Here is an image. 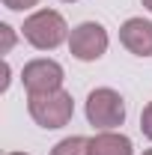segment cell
Listing matches in <instances>:
<instances>
[{
	"mask_svg": "<svg viewBox=\"0 0 152 155\" xmlns=\"http://www.w3.org/2000/svg\"><path fill=\"white\" fill-rule=\"evenodd\" d=\"M27 110L33 116L39 128H63L72 122L75 116V101H72V93L66 90H51V93H33L27 96Z\"/></svg>",
	"mask_w": 152,
	"mask_h": 155,
	"instance_id": "6da1fadb",
	"label": "cell"
},
{
	"mask_svg": "<svg viewBox=\"0 0 152 155\" xmlns=\"http://www.w3.org/2000/svg\"><path fill=\"white\" fill-rule=\"evenodd\" d=\"M21 33L36 51H54L63 42H69V24L57 9H39L30 18H24Z\"/></svg>",
	"mask_w": 152,
	"mask_h": 155,
	"instance_id": "7a4b0ae2",
	"label": "cell"
},
{
	"mask_svg": "<svg viewBox=\"0 0 152 155\" xmlns=\"http://www.w3.org/2000/svg\"><path fill=\"white\" fill-rule=\"evenodd\" d=\"M87 119L98 131H114L125 122V101L111 87H98L87 96Z\"/></svg>",
	"mask_w": 152,
	"mask_h": 155,
	"instance_id": "3957f363",
	"label": "cell"
},
{
	"mask_svg": "<svg viewBox=\"0 0 152 155\" xmlns=\"http://www.w3.org/2000/svg\"><path fill=\"white\" fill-rule=\"evenodd\" d=\"M107 42H111L107 30L98 21H84V24H78L75 30L69 33V51L81 63H95L98 57H104Z\"/></svg>",
	"mask_w": 152,
	"mask_h": 155,
	"instance_id": "277c9868",
	"label": "cell"
},
{
	"mask_svg": "<svg viewBox=\"0 0 152 155\" xmlns=\"http://www.w3.org/2000/svg\"><path fill=\"white\" fill-rule=\"evenodd\" d=\"M63 66L57 60H48V57H39L30 60L24 69H21V84L27 90V96L33 93H51V90H63Z\"/></svg>",
	"mask_w": 152,
	"mask_h": 155,
	"instance_id": "5b68a950",
	"label": "cell"
},
{
	"mask_svg": "<svg viewBox=\"0 0 152 155\" xmlns=\"http://www.w3.org/2000/svg\"><path fill=\"white\" fill-rule=\"evenodd\" d=\"M119 42L134 57H152V21L128 18L119 27Z\"/></svg>",
	"mask_w": 152,
	"mask_h": 155,
	"instance_id": "8992f818",
	"label": "cell"
},
{
	"mask_svg": "<svg viewBox=\"0 0 152 155\" xmlns=\"http://www.w3.org/2000/svg\"><path fill=\"white\" fill-rule=\"evenodd\" d=\"M90 155H134V146L119 131H98L90 137Z\"/></svg>",
	"mask_w": 152,
	"mask_h": 155,
	"instance_id": "52a82bcc",
	"label": "cell"
},
{
	"mask_svg": "<svg viewBox=\"0 0 152 155\" xmlns=\"http://www.w3.org/2000/svg\"><path fill=\"white\" fill-rule=\"evenodd\" d=\"M51 155H90V137H81V134L66 137L51 149Z\"/></svg>",
	"mask_w": 152,
	"mask_h": 155,
	"instance_id": "ba28073f",
	"label": "cell"
},
{
	"mask_svg": "<svg viewBox=\"0 0 152 155\" xmlns=\"http://www.w3.org/2000/svg\"><path fill=\"white\" fill-rule=\"evenodd\" d=\"M0 36H3V45H0V54H9L12 45H15V30L9 24H0Z\"/></svg>",
	"mask_w": 152,
	"mask_h": 155,
	"instance_id": "9c48e42d",
	"label": "cell"
},
{
	"mask_svg": "<svg viewBox=\"0 0 152 155\" xmlns=\"http://www.w3.org/2000/svg\"><path fill=\"white\" fill-rule=\"evenodd\" d=\"M140 131L152 140V101L143 107V114H140Z\"/></svg>",
	"mask_w": 152,
	"mask_h": 155,
	"instance_id": "30bf717a",
	"label": "cell"
},
{
	"mask_svg": "<svg viewBox=\"0 0 152 155\" xmlns=\"http://www.w3.org/2000/svg\"><path fill=\"white\" fill-rule=\"evenodd\" d=\"M39 0H3V6L6 9H12V12H24V9H33Z\"/></svg>",
	"mask_w": 152,
	"mask_h": 155,
	"instance_id": "8fae6325",
	"label": "cell"
},
{
	"mask_svg": "<svg viewBox=\"0 0 152 155\" xmlns=\"http://www.w3.org/2000/svg\"><path fill=\"white\" fill-rule=\"evenodd\" d=\"M140 3H143V6H146V9L152 12V0H140Z\"/></svg>",
	"mask_w": 152,
	"mask_h": 155,
	"instance_id": "7c38bea8",
	"label": "cell"
},
{
	"mask_svg": "<svg viewBox=\"0 0 152 155\" xmlns=\"http://www.w3.org/2000/svg\"><path fill=\"white\" fill-rule=\"evenodd\" d=\"M6 155H27V152H6Z\"/></svg>",
	"mask_w": 152,
	"mask_h": 155,
	"instance_id": "4fadbf2b",
	"label": "cell"
},
{
	"mask_svg": "<svg viewBox=\"0 0 152 155\" xmlns=\"http://www.w3.org/2000/svg\"><path fill=\"white\" fill-rule=\"evenodd\" d=\"M63 3H78V0H63Z\"/></svg>",
	"mask_w": 152,
	"mask_h": 155,
	"instance_id": "5bb4252c",
	"label": "cell"
},
{
	"mask_svg": "<svg viewBox=\"0 0 152 155\" xmlns=\"http://www.w3.org/2000/svg\"><path fill=\"white\" fill-rule=\"evenodd\" d=\"M143 155H152V149H146V152H143Z\"/></svg>",
	"mask_w": 152,
	"mask_h": 155,
	"instance_id": "9a60e30c",
	"label": "cell"
}]
</instances>
